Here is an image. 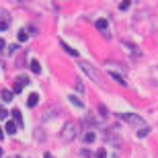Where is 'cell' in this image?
<instances>
[{
	"label": "cell",
	"instance_id": "cell-1",
	"mask_svg": "<svg viewBox=\"0 0 158 158\" xmlns=\"http://www.w3.org/2000/svg\"><path fill=\"white\" fill-rule=\"evenodd\" d=\"M74 135H76V123H68L64 127V138L70 142V140H74Z\"/></svg>",
	"mask_w": 158,
	"mask_h": 158
},
{
	"label": "cell",
	"instance_id": "cell-2",
	"mask_svg": "<svg viewBox=\"0 0 158 158\" xmlns=\"http://www.w3.org/2000/svg\"><path fill=\"white\" fill-rule=\"evenodd\" d=\"M123 121H127V123H135V125H144V121H142L140 117H135V115H127V113H123L121 115Z\"/></svg>",
	"mask_w": 158,
	"mask_h": 158
},
{
	"label": "cell",
	"instance_id": "cell-3",
	"mask_svg": "<svg viewBox=\"0 0 158 158\" xmlns=\"http://www.w3.org/2000/svg\"><path fill=\"white\" fill-rule=\"evenodd\" d=\"M37 103H39V94H37V93L29 94V99H27V105H29V107H37Z\"/></svg>",
	"mask_w": 158,
	"mask_h": 158
},
{
	"label": "cell",
	"instance_id": "cell-4",
	"mask_svg": "<svg viewBox=\"0 0 158 158\" xmlns=\"http://www.w3.org/2000/svg\"><path fill=\"white\" fill-rule=\"evenodd\" d=\"M4 131H8V134H17V121H6Z\"/></svg>",
	"mask_w": 158,
	"mask_h": 158
},
{
	"label": "cell",
	"instance_id": "cell-5",
	"mask_svg": "<svg viewBox=\"0 0 158 158\" xmlns=\"http://www.w3.org/2000/svg\"><path fill=\"white\" fill-rule=\"evenodd\" d=\"M109 76H111V78H113L115 82H119L121 86H125V84H127V82H125V78H123V76H119L117 72H109Z\"/></svg>",
	"mask_w": 158,
	"mask_h": 158
},
{
	"label": "cell",
	"instance_id": "cell-6",
	"mask_svg": "<svg viewBox=\"0 0 158 158\" xmlns=\"http://www.w3.org/2000/svg\"><path fill=\"white\" fill-rule=\"evenodd\" d=\"M68 99H70V103H72V105H74V107H78V109H82V107H84V105H82V101L78 99L76 94H70Z\"/></svg>",
	"mask_w": 158,
	"mask_h": 158
},
{
	"label": "cell",
	"instance_id": "cell-7",
	"mask_svg": "<svg viewBox=\"0 0 158 158\" xmlns=\"http://www.w3.org/2000/svg\"><path fill=\"white\" fill-rule=\"evenodd\" d=\"M60 45H62V49H64L66 53H70V56H74V58H76V56H78V52H76V49H72L70 45H66L64 41H62V43H60Z\"/></svg>",
	"mask_w": 158,
	"mask_h": 158
},
{
	"label": "cell",
	"instance_id": "cell-8",
	"mask_svg": "<svg viewBox=\"0 0 158 158\" xmlns=\"http://www.w3.org/2000/svg\"><path fill=\"white\" fill-rule=\"evenodd\" d=\"M10 115L15 117V121H17L19 125L23 123V115H21V111H19V109H12V113H10Z\"/></svg>",
	"mask_w": 158,
	"mask_h": 158
},
{
	"label": "cell",
	"instance_id": "cell-9",
	"mask_svg": "<svg viewBox=\"0 0 158 158\" xmlns=\"http://www.w3.org/2000/svg\"><path fill=\"white\" fill-rule=\"evenodd\" d=\"M29 68H31L33 72H35V74H39V72H41V66H39V62H37V60H31Z\"/></svg>",
	"mask_w": 158,
	"mask_h": 158
},
{
	"label": "cell",
	"instance_id": "cell-10",
	"mask_svg": "<svg viewBox=\"0 0 158 158\" xmlns=\"http://www.w3.org/2000/svg\"><path fill=\"white\" fill-rule=\"evenodd\" d=\"M97 29H101V31L107 33V19H99V21H97Z\"/></svg>",
	"mask_w": 158,
	"mask_h": 158
},
{
	"label": "cell",
	"instance_id": "cell-11",
	"mask_svg": "<svg viewBox=\"0 0 158 158\" xmlns=\"http://www.w3.org/2000/svg\"><path fill=\"white\" fill-rule=\"evenodd\" d=\"M2 101H4V103H10L12 101V90H2Z\"/></svg>",
	"mask_w": 158,
	"mask_h": 158
},
{
	"label": "cell",
	"instance_id": "cell-12",
	"mask_svg": "<svg viewBox=\"0 0 158 158\" xmlns=\"http://www.w3.org/2000/svg\"><path fill=\"white\" fill-rule=\"evenodd\" d=\"M23 86H25L23 82H19V80H17V82H15V84H12V93H17V94H19V93H21V90H23Z\"/></svg>",
	"mask_w": 158,
	"mask_h": 158
},
{
	"label": "cell",
	"instance_id": "cell-13",
	"mask_svg": "<svg viewBox=\"0 0 158 158\" xmlns=\"http://www.w3.org/2000/svg\"><path fill=\"white\" fill-rule=\"evenodd\" d=\"M94 138H97V134H94V131H88V134L84 135V142H86V144H90V142H94Z\"/></svg>",
	"mask_w": 158,
	"mask_h": 158
},
{
	"label": "cell",
	"instance_id": "cell-14",
	"mask_svg": "<svg viewBox=\"0 0 158 158\" xmlns=\"http://www.w3.org/2000/svg\"><path fill=\"white\" fill-rule=\"evenodd\" d=\"M148 131H150V127H146V125H144V127H142L140 131H138V138H146Z\"/></svg>",
	"mask_w": 158,
	"mask_h": 158
},
{
	"label": "cell",
	"instance_id": "cell-15",
	"mask_svg": "<svg viewBox=\"0 0 158 158\" xmlns=\"http://www.w3.org/2000/svg\"><path fill=\"white\" fill-rule=\"evenodd\" d=\"M27 39H29V33H27V31H21V33H19V41H27Z\"/></svg>",
	"mask_w": 158,
	"mask_h": 158
},
{
	"label": "cell",
	"instance_id": "cell-16",
	"mask_svg": "<svg viewBox=\"0 0 158 158\" xmlns=\"http://www.w3.org/2000/svg\"><path fill=\"white\" fill-rule=\"evenodd\" d=\"M97 158H107V152H105V150H103V148H101L99 152H97Z\"/></svg>",
	"mask_w": 158,
	"mask_h": 158
},
{
	"label": "cell",
	"instance_id": "cell-17",
	"mask_svg": "<svg viewBox=\"0 0 158 158\" xmlns=\"http://www.w3.org/2000/svg\"><path fill=\"white\" fill-rule=\"evenodd\" d=\"M119 8H121V10H127V8H129V2H127V0H125V2H121V4H119Z\"/></svg>",
	"mask_w": 158,
	"mask_h": 158
},
{
	"label": "cell",
	"instance_id": "cell-18",
	"mask_svg": "<svg viewBox=\"0 0 158 158\" xmlns=\"http://www.w3.org/2000/svg\"><path fill=\"white\" fill-rule=\"evenodd\" d=\"M4 117H6V111L2 109V107H0V119H4Z\"/></svg>",
	"mask_w": 158,
	"mask_h": 158
},
{
	"label": "cell",
	"instance_id": "cell-19",
	"mask_svg": "<svg viewBox=\"0 0 158 158\" xmlns=\"http://www.w3.org/2000/svg\"><path fill=\"white\" fill-rule=\"evenodd\" d=\"M6 27H8V23H6V21H2V23H0V29L4 31V29H6Z\"/></svg>",
	"mask_w": 158,
	"mask_h": 158
},
{
	"label": "cell",
	"instance_id": "cell-20",
	"mask_svg": "<svg viewBox=\"0 0 158 158\" xmlns=\"http://www.w3.org/2000/svg\"><path fill=\"white\" fill-rule=\"evenodd\" d=\"M6 43H4V39H2V37H0V49H2V47H4Z\"/></svg>",
	"mask_w": 158,
	"mask_h": 158
},
{
	"label": "cell",
	"instance_id": "cell-21",
	"mask_svg": "<svg viewBox=\"0 0 158 158\" xmlns=\"http://www.w3.org/2000/svg\"><path fill=\"white\" fill-rule=\"evenodd\" d=\"M2 138H4V129L0 127V140H2Z\"/></svg>",
	"mask_w": 158,
	"mask_h": 158
},
{
	"label": "cell",
	"instance_id": "cell-22",
	"mask_svg": "<svg viewBox=\"0 0 158 158\" xmlns=\"http://www.w3.org/2000/svg\"><path fill=\"white\" fill-rule=\"evenodd\" d=\"M43 158H53V156H52V154H49V152H47V154H45V156H43Z\"/></svg>",
	"mask_w": 158,
	"mask_h": 158
},
{
	"label": "cell",
	"instance_id": "cell-23",
	"mask_svg": "<svg viewBox=\"0 0 158 158\" xmlns=\"http://www.w3.org/2000/svg\"><path fill=\"white\" fill-rule=\"evenodd\" d=\"M0 158H2V148H0Z\"/></svg>",
	"mask_w": 158,
	"mask_h": 158
}]
</instances>
